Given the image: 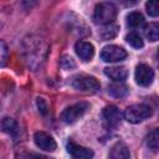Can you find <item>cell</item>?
Returning a JSON list of instances; mask_svg holds the SVG:
<instances>
[{"instance_id": "cell-1", "label": "cell", "mask_w": 159, "mask_h": 159, "mask_svg": "<svg viewBox=\"0 0 159 159\" xmlns=\"http://www.w3.org/2000/svg\"><path fill=\"white\" fill-rule=\"evenodd\" d=\"M116 16H117V9L113 4L101 2L94 9L93 20H94L96 24L107 25V24H112L113 20L116 19Z\"/></svg>"}, {"instance_id": "cell-2", "label": "cell", "mask_w": 159, "mask_h": 159, "mask_svg": "<svg viewBox=\"0 0 159 159\" xmlns=\"http://www.w3.org/2000/svg\"><path fill=\"white\" fill-rule=\"evenodd\" d=\"M71 84L75 89L81 92H97L101 89V83L98 82V80L88 75L75 76L71 81Z\"/></svg>"}, {"instance_id": "cell-3", "label": "cell", "mask_w": 159, "mask_h": 159, "mask_svg": "<svg viewBox=\"0 0 159 159\" xmlns=\"http://www.w3.org/2000/svg\"><path fill=\"white\" fill-rule=\"evenodd\" d=\"M152 116V108L147 104H133L124 111V119L129 123H140Z\"/></svg>"}, {"instance_id": "cell-4", "label": "cell", "mask_w": 159, "mask_h": 159, "mask_svg": "<svg viewBox=\"0 0 159 159\" xmlns=\"http://www.w3.org/2000/svg\"><path fill=\"white\" fill-rule=\"evenodd\" d=\"M88 108H89V104L87 102H80V103L72 104L66 109H63V112L61 113V119L67 124H72L77 122L87 112Z\"/></svg>"}, {"instance_id": "cell-5", "label": "cell", "mask_w": 159, "mask_h": 159, "mask_svg": "<svg viewBox=\"0 0 159 159\" xmlns=\"http://www.w3.org/2000/svg\"><path fill=\"white\" fill-rule=\"evenodd\" d=\"M127 57V51L117 45H108L104 46L101 51V58L104 62H120Z\"/></svg>"}, {"instance_id": "cell-6", "label": "cell", "mask_w": 159, "mask_h": 159, "mask_svg": "<svg viewBox=\"0 0 159 159\" xmlns=\"http://www.w3.org/2000/svg\"><path fill=\"white\" fill-rule=\"evenodd\" d=\"M135 82L142 87H149L154 80V71L147 63H139L134 72Z\"/></svg>"}, {"instance_id": "cell-7", "label": "cell", "mask_w": 159, "mask_h": 159, "mask_svg": "<svg viewBox=\"0 0 159 159\" xmlns=\"http://www.w3.org/2000/svg\"><path fill=\"white\" fill-rule=\"evenodd\" d=\"M34 142L37 148H40L41 150H45V152H53L57 148L55 139L48 133L42 132V130L36 132L34 134Z\"/></svg>"}, {"instance_id": "cell-8", "label": "cell", "mask_w": 159, "mask_h": 159, "mask_svg": "<svg viewBox=\"0 0 159 159\" xmlns=\"http://www.w3.org/2000/svg\"><path fill=\"white\" fill-rule=\"evenodd\" d=\"M103 119H104V124L108 128H116L119 122H120V112L116 106H107L103 112Z\"/></svg>"}, {"instance_id": "cell-9", "label": "cell", "mask_w": 159, "mask_h": 159, "mask_svg": "<svg viewBox=\"0 0 159 159\" xmlns=\"http://www.w3.org/2000/svg\"><path fill=\"white\" fill-rule=\"evenodd\" d=\"M77 56L83 61H91L94 56V46L87 41H77L75 45Z\"/></svg>"}, {"instance_id": "cell-10", "label": "cell", "mask_w": 159, "mask_h": 159, "mask_svg": "<svg viewBox=\"0 0 159 159\" xmlns=\"http://www.w3.org/2000/svg\"><path fill=\"white\" fill-rule=\"evenodd\" d=\"M67 152L73 158H77V159H89V158L93 157V152L89 148L78 145V144H76L73 142H68L67 143Z\"/></svg>"}, {"instance_id": "cell-11", "label": "cell", "mask_w": 159, "mask_h": 159, "mask_svg": "<svg viewBox=\"0 0 159 159\" xmlns=\"http://www.w3.org/2000/svg\"><path fill=\"white\" fill-rule=\"evenodd\" d=\"M106 76H108L111 80L116 82H123L128 77V70L123 66H113V67H107L104 68Z\"/></svg>"}, {"instance_id": "cell-12", "label": "cell", "mask_w": 159, "mask_h": 159, "mask_svg": "<svg viewBox=\"0 0 159 159\" xmlns=\"http://www.w3.org/2000/svg\"><path fill=\"white\" fill-rule=\"evenodd\" d=\"M130 157L129 149L124 143H117L112 147L109 152V158L112 159H128Z\"/></svg>"}, {"instance_id": "cell-13", "label": "cell", "mask_w": 159, "mask_h": 159, "mask_svg": "<svg viewBox=\"0 0 159 159\" xmlns=\"http://www.w3.org/2000/svg\"><path fill=\"white\" fill-rule=\"evenodd\" d=\"M0 129L7 134H11V135H15L17 133V123L14 118H10V117H4L1 120H0Z\"/></svg>"}, {"instance_id": "cell-14", "label": "cell", "mask_w": 159, "mask_h": 159, "mask_svg": "<svg viewBox=\"0 0 159 159\" xmlns=\"http://www.w3.org/2000/svg\"><path fill=\"white\" fill-rule=\"evenodd\" d=\"M108 93L116 98H122L128 94V87L120 82H116L108 86Z\"/></svg>"}, {"instance_id": "cell-15", "label": "cell", "mask_w": 159, "mask_h": 159, "mask_svg": "<svg viewBox=\"0 0 159 159\" xmlns=\"http://www.w3.org/2000/svg\"><path fill=\"white\" fill-rule=\"evenodd\" d=\"M127 25L132 29H138L144 25V16L139 11H133L127 16Z\"/></svg>"}, {"instance_id": "cell-16", "label": "cell", "mask_w": 159, "mask_h": 159, "mask_svg": "<svg viewBox=\"0 0 159 159\" xmlns=\"http://www.w3.org/2000/svg\"><path fill=\"white\" fill-rule=\"evenodd\" d=\"M144 34H145V37L149 41H152V42L158 41V39H159V25L157 22H152V24L147 25L145 30H144Z\"/></svg>"}, {"instance_id": "cell-17", "label": "cell", "mask_w": 159, "mask_h": 159, "mask_svg": "<svg viewBox=\"0 0 159 159\" xmlns=\"http://www.w3.org/2000/svg\"><path fill=\"white\" fill-rule=\"evenodd\" d=\"M125 41L134 48H142L144 46V41L138 32H129L125 36Z\"/></svg>"}, {"instance_id": "cell-18", "label": "cell", "mask_w": 159, "mask_h": 159, "mask_svg": "<svg viewBox=\"0 0 159 159\" xmlns=\"http://www.w3.org/2000/svg\"><path fill=\"white\" fill-rule=\"evenodd\" d=\"M118 30H119V27H118L117 25L107 24V26L101 30V37H102L103 40H111V39H113V37L117 36Z\"/></svg>"}, {"instance_id": "cell-19", "label": "cell", "mask_w": 159, "mask_h": 159, "mask_svg": "<svg viewBox=\"0 0 159 159\" xmlns=\"http://www.w3.org/2000/svg\"><path fill=\"white\" fill-rule=\"evenodd\" d=\"M147 145L153 152H158V148H159V134H158V129H154V130H152L149 133V135L147 138Z\"/></svg>"}, {"instance_id": "cell-20", "label": "cell", "mask_w": 159, "mask_h": 159, "mask_svg": "<svg viewBox=\"0 0 159 159\" xmlns=\"http://www.w3.org/2000/svg\"><path fill=\"white\" fill-rule=\"evenodd\" d=\"M145 9L149 16L157 17L159 15V1L158 0H148L145 4Z\"/></svg>"}, {"instance_id": "cell-21", "label": "cell", "mask_w": 159, "mask_h": 159, "mask_svg": "<svg viewBox=\"0 0 159 159\" xmlns=\"http://www.w3.org/2000/svg\"><path fill=\"white\" fill-rule=\"evenodd\" d=\"M60 66H61L63 70L67 71V70L75 68V67H76V63H75V61H73L72 57H70V56H62L61 60H60Z\"/></svg>"}, {"instance_id": "cell-22", "label": "cell", "mask_w": 159, "mask_h": 159, "mask_svg": "<svg viewBox=\"0 0 159 159\" xmlns=\"http://www.w3.org/2000/svg\"><path fill=\"white\" fill-rule=\"evenodd\" d=\"M7 57H9V50H7V46L4 41L0 40V67L5 66L6 61H7Z\"/></svg>"}, {"instance_id": "cell-23", "label": "cell", "mask_w": 159, "mask_h": 159, "mask_svg": "<svg viewBox=\"0 0 159 159\" xmlns=\"http://www.w3.org/2000/svg\"><path fill=\"white\" fill-rule=\"evenodd\" d=\"M36 104H37V108H39V112L41 113V114H46L47 113V109H48V107H47V103H46V101L43 99V98H41V97H39L37 99H36Z\"/></svg>"}, {"instance_id": "cell-24", "label": "cell", "mask_w": 159, "mask_h": 159, "mask_svg": "<svg viewBox=\"0 0 159 159\" xmlns=\"http://www.w3.org/2000/svg\"><path fill=\"white\" fill-rule=\"evenodd\" d=\"M122 1H123V4L125 6H133V5L139 2V0H122Z\"/></svg>"}]
</instances>
